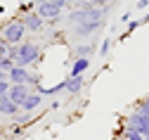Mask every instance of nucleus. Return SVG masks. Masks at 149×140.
Masks as SVG:
<instances>
[{"mask_svg": "<svg viewBox=\"0 0 149 140\" xmlns=\"http://www.w3.org/2000/svg\"><path fill=\"white\" fill-rule=\"evenodd\" d=\"M31 124H33V114L19 112L17 116H12V126H22V128H26V126H31Z\"/></svg>", "mask_w": 149, "mask_h": 140, "instance_id": "16", "label": "nucleus"}, {"mask_svg": "<svg viewBox=\"0 0 149 140\" xmlns=\"http://www.w3.org/2000/svg\"><path fill=\"white\" fill-rule=\"evenodd\" d=\"M107 22V19H104ZM104 22H88V24H78V26H73V36H78V38H92L95 33H100L104 29Z\"/></svg>", "mask_w": 149, "mask_h": 140, "instance_id": "7", "label": "nucleus"}, {"mask_svg": "<svg viewBox=\"0 0 149 140\" xmlns=\"http://www.w3.org/2000/svg\"><path fill=\"white\" fill-rule=\"evenodd\" d=\"M33 5H36V14H38L40 19H43V22L47 24H54V22H57V19L64 14V7L59 5V3H54V0H33Z\"/></svg>", "mask_w": 149, "mask_h": 140, "instance_id": "4", "label": "nucleus"}, {"mask_svg": "<svg viewBox=\"0 0 149 140\" xmlns=\"http://www.w3.org/2000/svg\"><path fill=\"white\" fill-rule=\"evenodd\" d=\"M31 74H33L31 69H26V67H17V64H14V67L7 71V81H10L12 86H14V83H17V86H29Z\"/></svg>", "mask_w": 149, "mask_h": 140, "instance_id": "6", "label": "nucleus"}, {"mask_svg": "<svg viewBox=\"0 0 149 140\" xmlns=\"http://www.w3.org/2000/svg\"><path fill=\"white\" fill-rule=\"evenodd\" d=\"M10 59H12V62H14V59H17V55H19V45H7V52H5Z\"/></svg>", "mask_w": 149, "mask_h": 140, "instance_id": "23", "label": "nucleus"}, {"mask_svg": "<svg viewBox=\"0 0 149 140\" xmlns=\"http://www.w3.org/2000/svg\"><path fill=\"white\" fill-rule=\"evenodd\" d=\"M140 24H142V26H144V24H149V10H147V12H144V17L140 19Z\"/></svg>", "mask_w": 149, "mask_h": 140, "instance_id": "27", "label": "nucleus"}, {"mask_svg": "<svg viewBox=\"0 0 149 140\" xmlns=\"http://www.w3.org/2000/svg\"><path fill=\"white\" fill-rule=\"evenodd\" d=\"M64 3H66V5H73V0H64Z\"/></svg>", "mask_w": 149, "mask_h": 140, "instance_id": "31", "label": "nucleus"}, {"mask_svg": "<svg viewBox=\"0 0 149 140\" xmlns=\"http://www.w3.org/2000/svg\"><path fill=\"white\" fill-rule=\"evenodd\" d=\"M125 131H133V133L147 138L149 135V116L142 114V112H137V109H133L125 116Z\"/></svg>", "mask_w": 149, "mask_h": 140, "instance_id": "5", "label": "nucleus"}, {"mask_svg": "<svg viewBox=\"0 0 149 140\" xmlns=\"http://www.w3.org/2000/svg\"><path fill=\"white\" fill-rule=\"evenodd\" d=\"M0 43H5V41H3V33H0Z\"/></svg>", "mask_w": 149, "mask_h": 140, "instance_id": "32", "label": "nucleus"}, {"mask_svg": "<svg viewBox=\"0 0 149 140\" xmlns=\"http://www.w3.org/2000/svg\"><path fill=\"white\" fill-rule=\"evenodd\" d=\"M88 69H90V59H88V57L71 59V64H69V76H85Z\"/></svg>", "mask_w": 149, "mask_h": 140, "instance_id": "12", "label": "nucleus"}, {"mask_svg": "<svg viewBox=\"0 0 149 140\" xmlns=\"http://www.w3.org/2000/svg\"><path fill=\"white\" fill-rule=\"evenodd\" d=\"M85 88V76H66V90L69 95H78Z\"/></svg>", "mask_w": 149, "mask_h": 140, "instance_id": "13", "label": "nucleus"}, {"mask_svg": "<svg viewBox=\"0 0 149 140\" xmlns=\"http://www.w3.org/2000/svg\"><path fill=\"white\" fill-rule=\"evenodd\" d=\"M10 86H12L10 81H0V97H5L10 93Z\"/></svg>", "mask_w": 149, "mask_h": 140, "instance_id": "24", "label": "nucleus"}, {"mask_svg": "<svg viewBox=\"0 0 149 140\" xmlns=\"http://www.w3.org/2000/svg\"><path fill=\"white\" fill-rule=\"evenodd\" d=\"M59 107H62V102H59V100H54V102H52V105H50V109H52V112H57V109H59Z\"/></svg>", "mask_w": 149, "mask_h": 140, "instance_id": "26", "label": "nucleus"}, {"mask_svg": "<svg viewBox=\"0 0 149 140\" xmlns=\"http://www.w3.org/2000/svg\"><path fill=\"white\" fill-rule=\"evenodd\" d=\"M66 19H69L73 26H78V24H88V22H104L107 14H104V10H100V7H92L90 0H88V3L76 5L73 10H69Z\"/></svg>", "mask_w": 149, "mask_h": 140, "instance_id": "2", "label": "nucleus"}, {"mask_svg": "<svg viewBox=\"0 0 149 140\" xmlns=\"http://www.w3.org/2000/svg\"><path fill=\"white\" fill-rule=\"evenodd\" d=\"M40 59H43V48H40V43L31 41V38H26V41L19 43V55H17V59H14L17 67L33 69V67L40 64Z\"/></svg>", "mask_w": 149, "mask_h": 140, "instance_id": "1", "label": "nucleus"}, {"mask_svg": "<svg viewBox=\"0 0 149 140\" xmlns=\"http://www.w3.org/2000/svg\"><path fill=\"white\" fill-rule=\"evenodd\" d=\"M54 3H59V5H62V7H66V3H64V0H54Z\"/></svg>", "mask_w": 149, "mask_h": 140, "instance_id": "30", "label": "nucleus"}, {"mask_svg": "<svg viewBox=\"0 0 149 140\" xmlns=\"http://www.w3.org/2000/svg\"><path fill=\"white\" fill-rule=\"evenodd\" d=\"M29 93H31V88L29 86H10V93H7V97L12 100V102L17 105V107H22V102H24V100L29 97Z\"/></svg>", "mask_w": 149, "mask_h": 140, "instance_id": "11", "label": "nucleus"}, {"mask_svg": "<svg viewBox=\"0 0 149 140\" xmlns=\"http://www.w3.org/2000/svg\"><path fill=\"white\" fill-rule=\"evenodd\" d=\"M111 3H114V0H90V5H92V7H100V10H104V14H109Z\"/></svg>", "mask_w": 149, "mask_h": 140, "instance_id": "18", "label": "nucleus"}, {"mask_svg": "<svg viewBox=\"0 0 149 140\" xmlns=\"http://www.w3.org/2000/svg\"><path fill=\"white\" fill-rule=\"evenodd\" d=\"M83 3H88V0H73V5H83Z\"/></svg>", "mask_w": 149, "mask_h": 140, "instance_id": "29", "label": "nucleus"}, {"mask_svg": "<svg viewBox=\"0 0 149 140\" xmlns=\"http://www.w3.org/2000/svg\"><path fill=\"white\" fill-rule=\"evenodd\" d=\"M135 109H137V112H142V114H147V116H149V95H147V97H144V100H140V102H137V105H135Z\"/></svg>", "mask_w": 149, "mask_h": 140, "instance_id": "20", "label": "nucleus"}, {"mask_svg": "<svg viewBox=\"0 0 149 140\" xmlns=\"http://www.w3.org/2000/svg\"><path fill=\"white\" fill-rule=\"evenodd\" d=\"M118 140H147V138H144V135H137V133H133V131H123Z\"/></svg>", "mask_w": 149, "mask_h": 140, "instance_id": "19", "label": "nucleus"}, {"mask_svg": "<svg viewBox=\"0 0 149 140\" xmlns=\"http://www.w3.org/2000/svg\"><path fill=\"white\" fill-rule=\"evenodd\" d=\"M111 48H114V41H111V38H104V41L100 43V48H97L100 57H107V55L111 52Z\"/></svg>", "mask_w": 149, "mask_h": 140, "instance_id": "17", "label": "nucleus"}, {"mask_svg": "<svg viewBox=\"0 0 149 140\" xmlns=\"http://www.w3.org/2000/svg\"><path fill=\"white\" fill-rule=\"evenodd\" d=\"M19 112H22V109L17 107L7 95H5V97H0V116H10V119H12V116H17Z\"/></svg>", "mask_w": 149, "mask_h": 140, "instance_id": "14", "label": "nucleus"}, {"mask_svg": "<svg viewBox=\"0 0 149 140\" xmlns=\"http://www.w3.org/2000/svg\"><path fill=\"white\" fill-rule=\"evenodd\" d=\"M0 81H7V71H0Z\"/></svg>", "mask_w": 149, "mask_h": 140, "instance_id": "28", "label": "nucleus"}, {"mask_svg": "<svg viewBox=\"0 0 149 140\" xmlns=\"http://www.w3.org/2000/svg\"><path fill=\"white\" fill-rule=\"evenodd\" d=\"M33 10H36V5H33V0H31V3H22V5H19V17H24V14L33 12Z\"/></svg>", "mask_w": 149, "mask_h": 140, "instance_id": "22", "label": "nucleus"}, {"mask_svg": "<svg viewBox=\"0 0 149 140\" xmlns=\"http://www.w3.org/2000/svg\"><path fill=\"white\" fill-rule=\"evenodd\" d=\"M43 107V95L38 93V90H31L29 93V97L24 100V102H22V112H26V114H36V112H38Z\"/></svg>", "mask_w": 149, "mask_h": 140, "instance_id": "9", "label": "nucleus"}, {"mask_svg": "<svg viewBox=\"0 0 149 140\" xmlns=\"http://www.w3.org/2000/svg\"><path fill=\"white\" fill-rule=\"evenodd\" d=\"M130 19H133V14H130V12H123V14H121V22H123V24H128Z\"/></svg>", "mask_w": 149, "mask_h": 140, "instance_id": "25", "label": "nucleus"}, {"mask_svg": "<svg viewBox=\"0 0 149 140\" xmlns=\"http://www.w3.org/2000/svg\"><path fill=\"white\" fill-rule=\"evenodd\" d=\"M114 140H116V138H114Z\"/></svg>", "mask_w": 149, "mask_h": 140, "instance_id": "33", "label": "nucleus"}, {"mask_svg": "<svg viewBox=\"0 0 149 140\" xmlns=\"http://www.w3.org/2000/svg\"><path fill=\"white\" fill-rule=\"evenodd\" d=\"M140 26H142V24H140V19H130V22L125 24V29L121 31V36H118V43H123V41H128V38L133 36V33H135V31H137Z\"/></svg>", "mask_w": 149, "mask_h": 140, "instance_id": "15", "label": "nucleus"}, {"mask_svg": "<svg viewBox=\"0 0 149 140\" xmlns=\"http://www.w3.org/2000/svg\"><path fill=\"white\" fill-rule=\"evenodd\" d=\"M0 33H3V41L7 45H19L22 41H26V29H24V24H22L19 17L7 19V22L0 26Z\"/></svg>", "mask_w": 149, "mask_h": 140, "instance_id": "3", "label": "nucleus"}, {"mask_svg": "<svg viewBox=\"0 0 149 140\" xmlns=\"http://www.w3.org/2000/svg\"><path fill=\"white\" fill-rule=\"evenodd\" d=\"M12 67H14V62H12L7 55H5V57H0V71H10Z\"/></svg>", "mask_w": 149, "mask_h": 140, "instance_id": "21", "label": "nucleus"}, {"mask_svg": "<svg viewBox=\"0 0 149 140\" xmlns=\"http://www.w3.org/2000/svg\"><path fill=\"white\" fill-rule=\"evenodd\" d=\"M97 48H100V45H97L95 41H88V43H78L76 48L71 50V57H73V59H81V57H88V59H90L92 55L97 52Z\"/></svg>", "mask_w": 149, "mask_h": 140, "instance_id": "10", "label": "nucleus"}, {"mask_svg": "<svg viewBox=\"0 0 149 140\" xmlns=\"http://www.w3.org/2000/svg\"><path fill=\"white\" fill-rule=\"evenodd\" d=\"M22 19V24H24V29H26V33H40L43 31V26H45V22L36 14V12H29V14H24V17H19Z\"/></svg>", "mask_w": 149, "mask_h": 140, "instance_id": "8", "label": "nucleus"}]
</instances>
